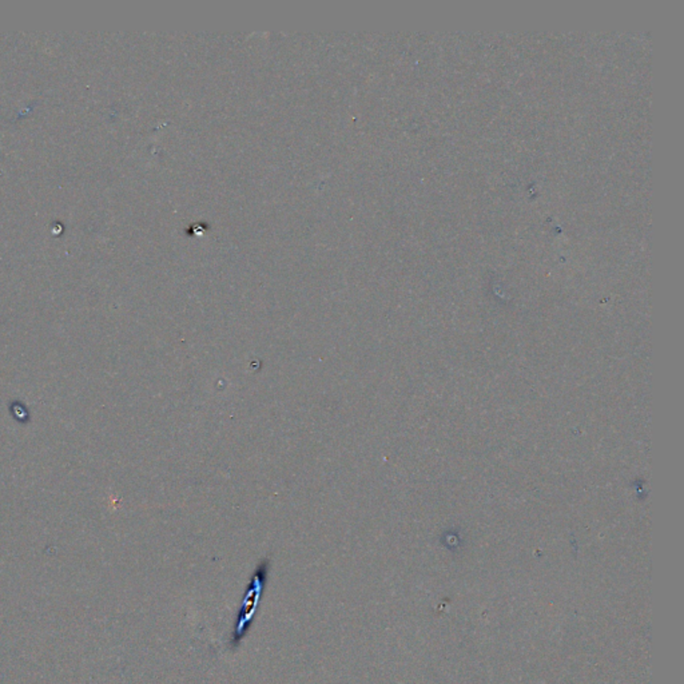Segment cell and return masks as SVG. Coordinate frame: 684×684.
<instances>
[{"label": "cell", "mask_w": 684, "mask_h": 684, "mask_svg": "<svg viewBox=\"0 0 684 684\" xmlns=\"http://www.w3.org/2000/svg\"><path fill=\"white\" fill-rule=\"evenodd\" d=\"M267 578V563H261L258 568L255 569L253 579L250 580V585L248 588L246 596L242 601V607L239 610L238 619H237V627L233 635V646H238V643L244 639V636L248 634L249 627H250L251 619L254 618V612L257 610V604L261 598V594L265 588Z\"/></svg>", "instance_id": "cell-1"}]
</instances>
